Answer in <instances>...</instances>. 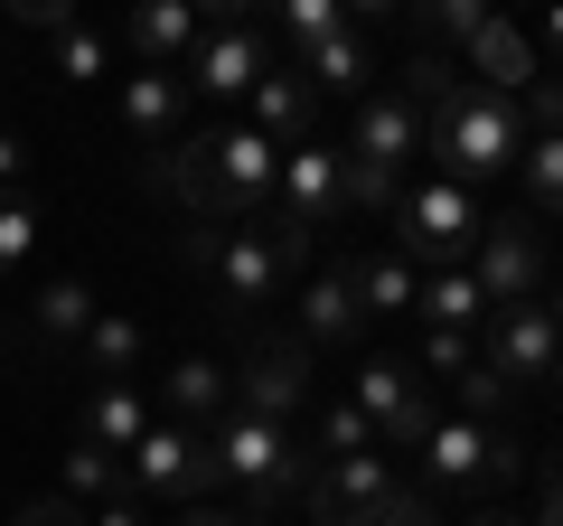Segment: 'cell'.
<instances>
[{"label": "cell", "mask_w": 563, "mask_h": 526, "mask_svg": "<svg viewBox=\"0 0 563 526\" xmlns=\"http://www.w3.org/2000/svg\"><path fill=\"white\" fill-rule=\"evenodd\" d=\"M47 57H57V76L66 85H95V76H113V39H103V29H66V39H47Z\"/></svg>", "instance_id": "1f68e13d"}, {"label": "cell", "mask_w": 563, "mask_h": 526, "mask_svg": "<svg viewBox=\"0 0 563 526\" xmlns=\"http://www.w3.org/2000/svg\"><path fill=\"white\" fill-rule=\"evenodd\" d=\"M263 526H273V517H263Z\"/></svg>", "instance_id": "7dc6e473"}, {"label": "cell", "mask_w": 563, "mask_h": 526, "mask_svg": "<svg viewBox=\"0 0 563 526\" xmlns=\"http://www.w3.org/2000/svg\"><path fill=\"white\" fill-rule=\"evenodd\" d=\"M38 226H47V217H38V198H29V188H20V198H0V283L38 254Z\"/></svg>", "instance_id": "836d02e7"}, {"label": "cell", "mask_w": 563, "mask_h": 526, "mask_svg": "<svg viewBox=\"0 0 563 526\" xmlns=\"http://www.w3.org/2000/svg\"><path fill=\"white\" fill-rule=\"evenodd\" d=\"M536 57H544V76L563 85V0H554V10L536 20Z\"/></svg>", "instance_id": "f35d334b"}, {"label": "cell", "mask_w": 563, "mask_h": 526, "mask_svg": "<svg viewBox=\"0 0 563 526\" xmlns=\"http://www.w3.org/2000/svg\"><path fill=\"white\" fill-rule=\"evenodd\" d=\"M479 235H488V217H479V188H461V179H413L395 198V254L413 263V273H451V263H470L479 254Z\"/></svg>", "instance_id": "52a82bcc"}, {"label": "cell", "mask_w": 563, "mask_h": 526, "mask_svg": "<svg viewBox=\"0 0 563 526\" xmlns=\"http://www.w3.org/2000/svg\"><path fill=\"white\" fill-rule=\"evenodd\" d=\"M198 39H207V10H188V0H141L113 29V47H132V66H161V76H179Z\"/></svg>", "instance_id": "ac0fdd59"}, {"label": "cell", "mask_w": 563, "mask_h": 526, "mask_svg": "<svg viewBox=\"0 0 563 526\" xmlns=\"http://www.w3.org/2000/svg\"><path fill=\"white\" fill-rule=\"evenodd\" d=\"M132 366H141V320H122V310H95V329H85V376L132 385Z\"/></svg>", "instance_id": "f1b7e54d"}, {"label": "cell", "mask_w": 563, "mask_h": 526, "mask_svg": "<svg viewBox=\"0 0 563 526\" xmlns=\"http://www.w3.org/2000/svg\"><path fill=\"white\" fill-rule=\"evenodd\" d=\"M291 66H301V85H310V95H376V85H366V76H376V66H366V39H357V29H339V39H320V47H301V57H291Z\"/></svg>", "instance_id": "7402d4cb"}, {"label": "cell", "mask_w": 563, "mask_h": 526, "mask_svg": "<svg viewBox=\"0 0 563 526\" xmlns=\"http://www.w3.org/2000/svg\"><path fill=\"white\" fill-rule=\"evenodd\" d=\"M470 273H479L488 310H517V302H544V235L517 217H488L479 254H470Z\"/></svg>", "instance_id": "5bb4252c"}, {"label": "cell", "mask_w": 563, "mask_h": 526, "mask_svg": "<svg viewBox=\"0 0 563 526\" xmlns=\"http://www.w3.org/2000/svg\"><path fill=\"white\" fill-rule=\"evenodd\" d=\"M339 29H357L339 0H282V47H291V57H301V47H320V39H339Z\"/></svg>", "instance_id": "d6a6232c"}, {"label": "cell", "mask_w": 563, "mask_h": 526, "mask_svg": "<svg viewBox=\"0 0 563 526\" xmlns=\"http://www.w3.org/2000/svg\"><path fill=\"white\" fill-rule=\"evenodd\" d=\"M85 526H151V507H141V498H113V507H95Z\"/></svg>", "instance_id": "b9f144b4"}, {"label": "cell", "mask_w": 563, "mask_h": 526, "mask_svg": "<svg viewBox=\"0 0 563 526\" xmlns=\"http://www.w3.org/2000/svg\"><path fill=\"white\" fill-rule=\"evenodd\" d=\"M517 188H526V207H536V217H563V132H526Z\"/></svg>", "instance_id": "f546056e"}, {"label": "cell", "mask_w": 563, "mask_h": 526, "mask_svg": "<svg viewBox=\"0 0 563 526\" xmlns=\"http://www.w3.org/2000/svg\"><path fill=\"white\" fill-rule=\"evenodd\" d=\"M273 57H282L273 29L225 0V10H207V39H198V57H188L179 76H188V95H207V103H244L263 76H273Z\"/></svg>", "instance_id": "9c48e42d"}, {"label": "cell", "mask_w": 563, "mask_h": 526, "mask_svg": "<svg viewBox=\"0 0 563 526\" xmlns=\"http://www.w3.org/2000/svg\"><path fill=\"white\" fill-rule=\"evenodd\" d=\"M57 498H76V507H113V498H132V470H122V451L76 442V451H66V489H57Z\"/></svg>", "instance_id": "83f0119b"}, {"label": "cell", "mask_w": 563, "mask_h": 526, "mask_svg": "<svg viewBox=\"0 0 563 526\" xmlns=\"http://www.w3.org/2000/svg\"><path fill=\"white\" fill-rule=\"evenodd\" d=\"M461 76L479 85V95H507V103H526V95H536V85H544V57H536V29H526V20H488L479 39H470Z\"/></svg>", "instance_id": "e0dca14e"}, {"label": "cell", "mask_w": 563, "mask_h": 526, "mask_svg": "<svg viewBox=\"0 0 563 526\" xmlns=\"http://www.w3.org/2000/svg\"><path fill=\"white\" fill-rule=\"evenodd\" d=\"M10 526H85V517H76V498H29Z\"/></svg>", "instance_id": "60d3db41"}, {"label": "cell", "mask_w": 563, "mask_h": 526, "mask_svg": "<svg viewBox=\"0 0 563 526\" xmlns=\"http://www.w3.org/2000/svg\"><path fill=\"white\" fill-rule=\"evenodd\" d=\"M357 451H376V424H366L357 405H320V424H310V461H357Z\"/></svg>", "instance_id": "4dcf8cb0"}, {"label": "cell", "mask_w": 563, "mask_h": 526, "mask_svg": "<svg viewBox=\"0 0 563 526\" xmlns=\"http://www.w3.org/2000/svg\"><path fill=\"white\" fill-rule=\"evenodd\" d=\"M207 461H217V489H235L244 517L301 507V489H310V442H291L282 424H254V414H225L207 432Z\"/></svg>", "instance_id": "5b68a950"}, {"label": "cell", "mask_w": 563, "mask_h": 526, "mask_svg": "<svg viewBox=\"0 0 563 526\" xmlns=\"http://www.w3.org/2000/svg\"><path fill=\"white\" fill-rule=\"evenodd\" d=\"M479 366L498 385H517V395H544V385L563 376V329L544 302H517V310H488L479 329Z\"/></svg>", "instance_id": "30bf717a"}, {"label": "cell", "mask_w": 563, "mask_h": 526, "mask_svg": "<svg viewBox=\"0 0 563 526\" xmlns=\"http://www.w3.org/2000/svg\"><path fill=\"white\" fill-rule=\"evenodd\" d=\"M151 179H161L198 226H263L273 198H282V151L263 142L244 113H217L207 132H179V151L151 161Z\"/></svg>", "instance_id": "6da1fadb"}, {"label": "cell", "mask_w": 563, "mask_h": 526, "mask_svg": "<svg viewBox=\"0 0 563 526\" xmlns=\"http://www.w3.org/2000/svg\"><path fill=\"white\" fill-rule=\"evenodd\" d=\"M301 526H432V498H422L385 451H357V461H310Z\"/></svg>", "instance_id": "8992f818"}, {"label": "cell", "mask_w": 563, "mask_h": 526, "mask_svg": "<svg viewBox=\"0 0 563 526\" xmlns=\"http://www.w3.org/2000/svg\"><path fill=\"white\" fill-rule=\"evenodd\" d=\"M451 526H526V517H498V507H479V517H451Z\"/></svg>", "instance_id": "ee69618b"}, {"label": "cell", "mask_w": 563, "mask_h": 526, "mask_svg": "<svg viewBox=\"0 0 563 526\" xmlns=\"http://www.w3.org/2000/svg\"><path fill=\"white\" fill-rule=\"evenodd\" d=\"M20 179H29V142H20V132H0V198H20Z\"/></svg>", "instance_id": "ab89813d"}, {"label": "cell", "mask_w": 563, "mask_h": 526, "mask_svg": "<svg viewBox=\"0 0 563 526\" xmlns=\"http://www.w3.org/2000/svg\"><path fill=\"white\" fill-rule=\"evenodd\" d=\"M404 85L422 95V151H432L442 179L488 188V179H507V169L526 161V103L479 95V85H470L461 66H442V57H413Z\"/></svg>", "instance_id": "7a4b0ae2"}, {"label": "cell", "mask_w": 563, "mask_h": 526, "mask_svg": "<svg viewBox=\"0 0 563 526\" xmlns=\"http://www.w3.org/2000/svg\"><path fill=\"white\" fill-rule=\"evenodd\" d=\"M498 20L488 0H432V10H413V57H442V66H461L470 57V39Z\"/></svg>", "instance_id": "cb8c5ba5"}, {"label": "cell", "mask_w": 563, "mask_h": 526, "mask_svg": "<svg viewBox=\"0 0 563 526\" xmlns=\"http://www.w3.org/2000/svg\"><path fill=\"white\" fill-rule=\"evenodd\" d=\"M357 329H366V302L347 283V263L339 273H310L301 283V348H357Z\"/></svg>", "instance_id": "44dd1931"}, {"label": "cell", "mask_w": 563, "mask_h": 526, "mask_svg": "<svg viewBox=\"0 0 563 526\" xmlns=\"http://www.w3.org/2000/svg\"><path fill=\"white\" fill-rule=\"evenodd\" d=\"M526 526H563V470L544 480V498H536V517H526Z\"/></svg>", "instance_id": "7bdbcfd3"}, {"label": "cell", "mask_w": 563, "mask_h": 526, "mask_svg": "<svg viewBox=\"0 0 563 526\" xmlns=\"http://www.w3.org/2000/svg\"><path fill=\"white\" fill-rule=\"evenodd\" d=\"M244 122H254L273 151H301V142H320V95L301 85V66H291V57H273V76L244 95Z\"/></svg>", "instance_id": "d6986e66"}, {"label": "cell", "mask_w": 563, "mask_h": 526, "mask_svg": "<svg viewBox=\"0 0 563 526\" xmlns=\"http://www.w3.org/2000/svg\"><path fill=\"white\" fill-rule=\"evenodd\" d=\"M347 405L376 424V442H395V451H422L432 442V395H422V366H404V358H357V395Z\"/></svg>", "instance_id": "8fae6325"}, {"label": "cell", "mask_w": 563, "mask_h": 526, "mask_svg": "<svg viewBox=\"0 0 563 526\" xmlns=\"http://www.w3.org/2000/svg\"><path fill=\"white\" fill-rule=\"evenodd\" d=\"M554 461H563V442H554Z\"/></svg>", "instance_id": "bcb514c9"}, {"label": "cell", "mask_w": 563, "mask_h": 526, "mask_svg": "<svg viewBox=\"0 0 563 526\" xmlns=\"http://www.w3.org/2000/svg\"><path fill=\"white\" fill-rule=\"evenodd\" d=\"M461 414H470V424H507V385L488 376V366H470V376H461Z\"/></svg>", "instance_id": "d590c367"}, {"label": "cell", "mask_w": 563, "mask_h": 526, "mask_svg": "<svg viewBox=\"0 0 563 526\" xmlns=\"http://www.w3.org/2000/svg\"><path fill=\"white\" fill-rule=\"evenodd\" d=\"M422 320H432V329H470V339H479V329H488V292H479V273H470V263H451V273H422Z\"/></svg>", "instance_id": "4316f807"}, {"label": "cell", "mask_w": 563, "mask_h": 526, "mask_svg": "<svg viewBox=\"0 0 563 526\" xmlns=\"http://www.w3.org/2000/svg\"><path fill=\"white\" fill-rule=\"evenodd\" d=\"M95 283H85V273H57V283L38 292V302H29V329H38L47 348H85V329H95Z\"/></svg>", "instance_id": "603a6c76"}, {"label": "cell", "mask_w": 563, "mask_h": 526, "mask_svg": "<svg viewBox=\"0 0 563 526\" xmlns=\"http://www.w3.org/2000/svg\"><path fill=\"white\" fill-rule=\"evenodd\" d=\"M20 29H38V39H66V29H76V0H20Z\"/></svg>", "instance_id": "8d00e7d4"}, {"label": "cell", "mask_w": 563, "mask_h": 526, "mask_svg": "<svg viewBox=\"0 0 563 526\" xmlns=\"http://www.w3.org/2000/svg\"><path fill=\"white\" fill-rule=\"evenodd\" d=\"M347 283H357V302H366V320H385V310H422V273L385 244V254H357L347 263Z\"/></svg>", "instance_id": "484cf974"}, {"label": "cell", "mask_w": 563, "mask_h": 526, "mask_svg": "<svg viewBox=\"0 0 563 526\" xmlns=\"http://www.w3.org/2000/svg\"><path fill=\"white\" fill-rule=\"evenodd\" d=\"M225 414H235V376H225L217 358H179L161 376V424H179V432H217Z\"/></svg>", "instance_id": "ffe728a7"}, {"label": "cell", "mask_w": 563, "mask_h": 526, "mask_svg": "<svg viewBox=\"0 0 563 526\" xmlns=\"http://www.w3.org/2000/svg\"><path fill=\"white\" fill-rule=\"evenodd\" d=\"M179 122H188V76H161V66H132L122 76V142L141 161H169L179 151Z\"/></svg>", "instance_id": "2e32d148"}, {"label": "cell", "mask_w": 563, "mask_h": 526, "mask_svg": "<svg viewBox=\"0 0 563 526\" xmlns=\"http://www.w3.org/2000/svg\"><path fill=\"white\" fill-rule=\"evenodd\" d=\"M188 263H207V283H217L225 310H263L282 283H301V263H310V235L301 226H198L188 235Z\"/></svg>", "instance_id": "277c9868"}, {"label": "cell", "mask_w": 563, "mask_h": 526, "mask_svg": "<svg viewBox=\"0 0 563 526\" xmlns=\"http://www.w3.org/2000/svg\"><path fill=\"white\" fill-rule=\"evenodd\" d=\"M517 470H526V451H517V432H507V424H470V414H442V424H432V442H422V498H432V489L498 498Z\"/></svg>", "instance_id": "ba28073f"}, {"label": "cell", "mask_w": 563, "mask_h": 526, "mask_svg": "<svg viewBox=\"0 0 563 526\" xmlns=\"http://www.w3.org/2000/svg\"><path fill=\"white\" fill-rule=\"evenodd\" d=\"M122 470H132V498H179V507L217 498V461H207V432H179V424H151V432H141V451H132Z\"/></svg>", "instance_id": "7c38bea8"}, {"label": "cell", "mask_w": 563, "mask_h": 526, "mask_svg": "<svg viewBox=\"0 0 563 526\" xmlns=\"http://www.w3.org/2000/svg\"><path fill=\"white\" fill-rule=\"evenodd\" d=\"M470 366H479V339H470V329H432V320H422V376H451V385H461Z\"/></svg>", "instance_id": "e575fe53"}, {"label": "cell", "mask_w": 563, "mask_h": 526, "mask_svg": "<svg viewBox=\"0 0 563 526\" xmlns=\"http://www.w3.org/2000/svg\"><path fill=\"white\" fill-rule=\"evenodd\" d=\"M413 161H422V95L413 85H376L357 103V132H347V207L395 217V198L413 188Z\"/></svg>", "instance_id": "3957f363"}, {"label": "cell", "mask_w": 563, "mask_h": 526, "mask_svg": "<svg viewBox=\"0 0 563 526\" xmlns=\"http://www.w3.org/2000/svg\"><path fill=\"white\" fill-rule=\"evenodd\" d=\"M151 424H161V414H151V395H141V385H95V405H85V442L122 451V461L141 451V432H151Z\"/></svg>", "instance_id": "d4e9b609"}, {"label": "cell", "mask_w": 563, "mask_h": 526, "mask_svg": "<svg viewBox=\"0 0 563 526\" xmlns=\"http://www.w3.org/2000/svg\"><path fill=\"white\" fill-rule=\"evenodd\" d=\"M273 217L301 226V235H320L329 217H347V151H329V142L282 151V198H273Z\"/></svg>", "instance_id": "4fadbf2b"}, {"label": "cell", "mask_w": 563, "mask_h": 526, "mask_svg": "<svg viewBox=\"0 0 563 526\" xmlns=\"http://www.w3.org/2000/svg\"><path fill=\"white\" fill-rule=\"evenodd\" d=\"M169 526H263V517H244L235 498H198V507H179Z\"/></svg>", "instance_id": "74e56055"}, {"label": "cell", "mask_w": 563, "mask_h": 526, "mask_svg": "<svg viewBox=\"0 0 563 526\" xmlns=\"http://www.w3.org/2000/svg\"><path fill=\"white\" fill-rule=\"evenodd\" d=\"M310 358L320 348H301V339H282V348H254V366L235 376V414H254V424H301L310 414Z\"/></svg>", "instance_id": "9a60e30c"}, {"label": "cell", "mask_w": 563, "mask_h": 526, "mask_svg": "<svg viewBox=\"0 0 563 526\" xmlns=\"http://www.w3.org/2000/svg\"><path fill=\"white\" fill-rule=\"evenodd\" d=\"M544 310H554V329H563V292H554V302H544Z\"/></svg>", "instance_id": "f6af8a7d"}]
</instances>
